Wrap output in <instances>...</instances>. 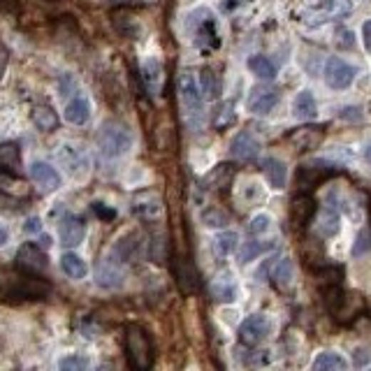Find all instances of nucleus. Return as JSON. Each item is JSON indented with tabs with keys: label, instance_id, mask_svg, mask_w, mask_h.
I'll return each instance as SVG.
<instances>
[{
	"label": "nucleus",
	"instance_id": "37998d69",
	"mask_svg": "<svg viewBox=\"0 0 371 371\" xmlns=\"http://www.w3.org/2000/svg\"><path fill=\"white\" fill-rule=\"evenodd\" d=\"M93 211H96L102 220H111V218H116V211H114V209H109V207H105V204H102V202H93Z\"/></svg>",
	"mask_w": 371,
	"mask_h": 371
},
{
	"label": "nucleus",
	"instance_id": "a878e982",
	"mask_svg": "<svg viewBox=\"0 0 371 371\" xmlns=\"http://www.w3.org/2000/svg\"><path fill=\"white\" fill-rule=\"evenodd\" d=\"M318 237H325V239H330L334 237L339 232L341 228V216H339V211L337 207H332V204H327L322 211H320V216H318Z\"/></svg>",
	"mask_w": 371,
	"mask_h": 371
},
{
	"label": "nucleus",
	"instance_id": "4be33fe9",
	"mask_svg": "<svg viewBox=\"0 0 371 371\" xmlns=\"http://www.w3.org/2000/svg\"><path fill=\"white\" fill-rule=\"evenodd\" d=\"M59 158H61V163L70 170V174H79L88 167V158H86V153H83V148L77 144L65 142L59 151Z\"/></svg>",
	"mask_w": 371,
	"mask_h": 371
},
{
	"label": "nucleus",
	"instance_id": "20e7f679",
	"mask_svg": "<svg viewBox=\"0 0 371 371\" xmlns=\"http://www.w3.org/2000/svg\"><path fill=\"white\" fill-rule=\"evenodd\" d=\"M179 98L186 116H188V126L200 130L204 126V96L200 91V81L190 72L179 74Z\"/></svg>",
	"mask_w": 371,
	"mask_h": 371
},
{
	"label": "nucleus",
	"instance_id": "9d476101",
	"mask_svg": "<svg viewBox=\"0 0 371 371\" xmlns=\"http://www.w3.org/2000/svg\"><path fill=\"white\" fill-rule=\"evenodd\" d=\"M315 211H318V204L311 198L309 193L295 195L290 202V223L295 230H306L311 225V220L315 218Z\"/></svg>",
	"mask_w": 371,
	"mask_h": 371
},
{
	"label": "nucleus",
	"instance_id": "ddd939ff",
	"mask_svg": "<svg viewBox=\"0 0 371 371\" xmlns=\"http://www.w3.org/2000/svg\"><path fill=\"white\" fill-rule=\"evenodd\" d=\"M86 237V223L79 216H65L59 225V239L65 248H77Z\"/></svg>",
	"mask_w": 371,
	"mask_h": 371
},
{
	"label": "nucleus",
	"instance_id": "1a4fd4ad",
	"mask_svg": "<svg viewBox=\"0 0 371 371\" xmlns=\"http://www.w3.org/2000/svg\"><path fill=\"white\" fill-rule=\"evenodd\" d=\"M322 139H325V130L318 126H302L295 128L293 133H288V144L300 153L315 151L322 144Z\"/></svg>",
	"mask_w": 371,
	"mask_h": 371
},
{
	"label": "nucleus",
	"instance_id": "b1692460",
	"mask_svg": "<svg viewBox=\"0 0 371 371\" xmlns=\"http://www.w3.org/2000/svg\"><path fill=\"white\" fill-rule=\"evenodd\" d=\"M263 172L267 176V181L272 188L281 190L285 186V179H288V167L283 161H278V158H265L263 161Z\"/></svg>",
	"mask_w": 371,
	"mask_h": 371
},
{
	"label": "nucleus",
	"instance_id": "a19ab883",
	"mask_svg": "<svg viewBox=\"0 0 371 371\" xmlns=\"http://www.w3.org/2000/svg\"><path fill=\"white\" fill-rule=\"evenodd\" d=\"M334 37H337V44L341 46V49H350V46L355 44V35H352V31H348V28H343V26L337 28Z\"/></svg>",
	"mask_w": 371,
	"mask_h": 371
},
{
	"label": "nucleus",
	"instance_id": "8fccbe9b",
	"mask_svg": "<svg viewBox=\"0 0 371 371\" xmlns=\"http://www.w3.org/2000/svg\"><path fill=\"white\" fill-rule=\"evenodd\" d=\"M365 161L371 165V144H367V148H365Z\"/></svg>",
	"mask_w": 371,
	"mask_h": 371
},
{
	"label": "nucleus",
	"instance_id": "c85d7f7f",
	"mask_svg": "<svg viewBox=\"0 0 371 371\" xmlns=\"http://www.w3.org/2000/svg\"><path fill=\"white\" fill-rule=\"evenodd\" d=\"M293 114L302 121H311L318 114V105H315V98L311 91H300L293 100Z\"/></svg>",
	"mask_w": 371,
	"mask_h": 371
},
{
	"label": "nucleus",
	"instance_id": "a18cd8bd",
	"mask_svg": "<svg viewBox=\"0 0 371 371\" xmlns=\"http://www.w3.org/2000/svg\"><path fill=\"white\" fill-rule=\"evenodd\" d=\"M362 40H365V49L371 54V19L369 21H365V26H362Z\"/></svg>",
	"mask_w": 371,
	"mask_h": 371
},
{
	"label": "nucleus",
	"instance_id": "a211bd4d",
	"mask_svg": "<svg viewBox=\"0 0 371 371\" xmlns=\"http://www.w3.org/2000/svg\"><path fill=\"white\" fill-rule=\"evenodd\" d=\"M96 281L102 288H107V290H114V288L123 285V269H121L118 260H114L111 255L102 260L100 267H98V272H96Z\"/></svg>",
	"mask_w": 371,
	"mask_h": 371
},
{
	"label": "nucleus",
	"instance_id": "603ef678",
	"mask_svg": "<svg viewBox=\"0 0 371 371\" xmlns=\"http://www.w3.org/2000/svg\"><path fill=\"white\" fill-rule=\"evenodd\" d=\"M369 213H371V207H369Z\"/></svg>",
	"mask_w": 371,
	"mask_h": 371
},
{
	"label": "nucleus",
	"instance_id": "39448f33",
	"mask_svg": "<svg viewBox=\"0 0 371 371\" xmlns=\"http://www.w3.org/2000/svg\"><path fill=\"white\" fill-rule=\"evenodd\" d=\"M186 28L193 33V40L198 46L213 49L218 46V33H216V19L209 7H195L186 19Z\"/></svg>",
	"mask_w": 371,
	"mask_h": 371
},
{
	"label": "nucleus",
	"instance_id": "f3484780",
	"mask_svg": "<svg viewBox=\"0 0 371 371\" xmlns=\"http://www.w3.org/2000/svg\"><path fill=\"white\" fill-rule=\"evenodd\" d=\"M230 153L235 156L237 161H241V163L253 161V158H258V153H260V142H258V137H255L253 133H248V130H244V133H239L235 139H232Z\"/></svg>",
	"mask_w": 371,
	"mask_h": 371
},
{
	"label": "nucleus",
	"instance_id": "2f4dec72",
	"mask_svg": "<svg viewBox=\"0 0 371 371\" xmlns=\"http://www.w3.org/2000/svg\"><path fill=\"white\" fill-rule=\"evenodd\" d=\"M248 70L255 74L258 79H265V81H272L276 79V65L267 59V56H250L248 59Z\"/></svg>",
	"mask_w": 371,
	"mask_h": 371
},
{
	"label": "nucleus",
	"instance_id": "ea45409f",
	"mask_svg": "<svg viewBox=\"0 0 371 371\" xmlns=\"http://www.w3.org/2000/svg\"><path fill=\"white\" fill-rule=\"evenodd\" d=\"M260 253H263V246H260L258 241H246L244 248H241V253H239V263L246 265V263H250V260H255Z\"/></svg>",
	"mask_w": 371,
	"mask_h": 371
},
{
	"label": "nucleus",
	"instance_id": "6ab92c4d",
	"mask_svg": "<svg viewBox=\"0 0 371 371\" xmlns=\"http://www.w3.org/2000/svg\"><path fill=\"white\" fill-rule=\"evenodd\" d=\"M133 211L137 213L139 218L144 220H153L161 216L163 211V202L158 198V193L153 190H144V193H137L135 200H133Z\"/></svg>",
	"mask_w": 371,
	"mask_h": 371
},
{
	"label": "nucleus",
	"instance_id": "e433bc0d",
	"mask_svg": "<svg viewBox=\"0 0 371 371\" xmlns=\"http://www.w3.org/2000/svg\"><path fill=\"white\" fill-rule=\"evenodd\" d=\"M24 190V183L14 179L12 174H7V172H0V193H5V195H19Z\"/></svg>",
	"mask_w": 371,
	"mask_h": 371
},
{
	"label": "nucleus",
	"instance_id": "dca6fc26",
	"mask_svg": "<svg viewBox=\"0 0 371 371\" xmlns=\"http://www.w3.org/2000/svg\"><path fill=\"white\" fill-rule=\"evenodd\" d=\"M16 265L21 269H28V272H44L46 269V253L37 246V244H24L16 250Z\"/></svg>",
	"mask_w": 371,
	"mask_h": 371
},
{
	"label": "nucleus",
	"instance_id": "7ed1b4c3",
	"mask_svg": "<svg viewBox=\"0 0 371 371\" xmlns=\"http://www.w3.org/2000/svg\"><path fill=\"white\" fill-rule=\"evenodd\" d=\"M126 355L130 367H135L139 371H146L153 367V343L151 337L142 330L139 325H128L126 327Z\"/></svg>",
	"mask_w": 371,
	"mask_h": 371
},
{
	"label": "nucleus",
	"instance_id": "9b49d317",
	"mask_svg": "<svg viewBox=\"0 0 371 371\" xmlns=\"http://www.w3.org/2000/svg\"><path fill=\"white\" fill-rule=\"evenodd\" d=\"M31 179H33L37 186H40L42 193H54V190H59L61 183H63L59 170H56L54 165L44 163V161H33V163H31Z\"/></svg>",
	"mask_w": 371,
	"mask_h": 371
},
{
	"label": "nucleus",
	"instance_id": "c9c22d12",
	"mask_svg": "<svg viewBox=\"0 0 371 371\" xmlns=\"http://www.w3.org/2000/svg\"><path fill=\"white\" fill-rule=\"evenodd\" d=\"M88 367H91L88 357H81V355H65V357L59 360V369L61 371H83Z\"/></svg>",
	"mask_w": 371,
	"mask_h": 371
},
{
	"label": "nucleus",
	"instance_id": "72a5a7b5",
	"mask_svg": "<svg viewBox=\"0 0 371 371\" xmlns=\"http://www.w3.org/2000/svg\"><path fill=\"white\" fill-rule=\"evenodd\" d=\"M0 163L7 167H16L21 163V146L16 142H5L0 144Z\"/></svg>",
	"mask_w": 371,
	"mask_h": 371
},
{
	"label": "nucleus",
	"instance_id": "aec40b11",
	"mask_svg": "<svg viewBox=\"0 0 371 371\" xmlns=\"http://www.w3.org/2000/svg\"><path fill=\"white\" fill-rule=\"evenodd\" d=\"M232 179H235V165L230 163H218L216 167H211V170L204 174V188L209 190H228Z\"/></svg>",
	"mask_w": 371,
	"mask_h": 371
},
{
	"label": "nucleus",
	"instance_id": "393cba45",
	"mask_svg": "<svg viewBox=\"0 0 371 371\" xmlns=\"http://www.w3.org/2000/svg\"><path fill=\"white\" fill-rule=\"evenodd\" d=\"M61 269L65 272V276L74 278V281H81V278H86L88 274V265L83 263V258L74 253V250H65L61 255Z\"/></svg>",
	"mask_w": 371,
	"mask_h": 371
},
{
	"label": "nucleus",
	"instance_id": "5701e85b",
	"mask_svg": "<svg viewBox=\"0 0 371 371\" xmlns=\"http://www.w3.org/2000/svg\"><path fill=\"white\" fill-rule=\"evenodd\" d=\"M63 116L68 123L72 126H83V123H88V118H91V102L83 98V96H77L74 100H70L68 105H65V111H63Z\"/></svg>",
	"mask_w": 371,
	"mask_h": 371
},
{
	"label": "nucleus",
	"instance_id": "bb28decb",
	"mask_svg": "<svg viewBox=\"0 0 371 371\" xmlns=\"http://www.w3.org/2000/svg\"><path fill=\"white\" fill-rule=\"evenodd\" d=\"M200 91L204 100H218L223 93L220 74H216L213 68H202L200 70Z\"/></svg>",
	"mask_w": 371,
	"mask_h": 371
},
{
	"label": "nucleus",
	"instance_id": "6e6552de",
	"mask_svg": "<svg viewBox=\"0 0 371 371\" xmlns=\"http://www.w3.org/2000/svg\"><path fill=\"white\" fill-rule=\"evenodd\" d=\"M172 274H174V281L179 285V290L190 297L200 290V278H198V272H195L193 263L186 255H174L172 260Z\"/></svg>",
	"mask_w": 371,
	"mask_h": 371
},
{
	"label": "nucleus",
	"instance_id": "f257e3e1",
	"mask_svg": "<svg viewBox=\"0 0 371 371\" xmlns=\"http://www.w3.org/2000/svg\"><path fill=\"white\" fill-rule=\"evenodd\" d=\"M5 295L16 297V300H46L51 295V283L35 272L24 269V272L5 278Z\"/></svg>",
	"mask_w": 371,
	"mask_h": 371
},
{
	"label": "nucleus",
	"instance_id": "de8ad7c7",
	"mask_svg": "<svg viewBox=\"0 0 371 371\" xmlns=\"http://www.w3.org/2000/svg\"><path fill=\"white\" fill-rule=\"evenodd\" d=\"M241 3H244V0H223L220 9H223V12H232V9H237Z\"/></svg>",
	"mask_w": 371,
	"mask_h": 371
},
{
	"label": "nucleus",
	"instance_id": "423d86ee",
	"mask_svg": "<svg viewBox=\"0 0 371 371\" xmlns=\"http://www.w3.org/2000/svg\"><path fill=\"white\" fill-rule=\"evenodd\" d=\"M325 306L337 320L348 322L365 309V302H362L360 295H348L346 290H341L339 283H334L325 288Z\"/></svg>",
	"mask_w": 371,
	"mask_h": 371
},
{
	"label": "nucleus",
	"instance_id": "c03bdc74",
	"mask_svg": "<svg viewBox=\"0 0 371 371\" xmlns=\"http://www.w3.org/2000/svg\"><path fill=\"white\" fill-rule=\"evenodd\" d=\"M24 230L28 232V235H40V232H42V220L37 218V216H31V218L26 220Z\"/></svg>",
	"mask_w": 371,
	"mask_h": 371
},
{
	"label": "nucleus",
	"instance_id": "79ce46f5",
	"mask_svg": "<svg viewBox=\"0 0 371 371\" xmlns=\"http://www.w3.org/2000/svg\"><path fill=\"white\" fill-rule=\"evenodd\" d=\"M362 109L360 107H346V109H341L339 111V118L343 121H352V123H357V121H362Z\"/></svg>",
	"mask_w": 371,
	"mask_h": 371
},
{
	"label": "nucleus",
	"instance_id": "3c124183",
	"mask_svg": "<svg viewBox=\"0 0 371 371\" xmlns=\"http://www.w3.org/2000/svg\"><path fill=\"white\" fill-rule=\"evenodd\" d=\"M142 3H151V0H142Z\"/></svg>",
	"mask_w": 371,
	"mask_h": 371
},
{
	"label": "nucleus",
	"instance_id": "4c0bfd02",
	"mask_svg": "<svg viewBox=\"0 0 371 371\" xmlns=\"http://www.w3.org/2000/svg\"><path fill=\"white\" fill-rule=\"evenodd\" d=\"M272 228V218L267 216V213H255L253 218H250V223H248V232L250 235H265V232Z\"/></svg>",
	"mask_w": 371,
	"mask_h": 371
},
{
	"label": "nucleus",
	"instance_id": "473e14b6",
	"mask_svg": "<svg viewBox=\"0 0 371 371\" xmlns=\"http://www.w3.org/2000/svg\"><path fill=\"white\" fill-rule=\"evenodd\" d=\"M237 246H239V235L232 230L218 232V235L213 237V250H216L218 258H228L230 253H235Z\"/></svg>",
	"mask_w": 371,
	"mask_h": 371
},
{
	"label": "nucleus",
	"instance_id": "2eb2a0df",
	"mask_svg": "<svg viewBox=\"0 0 371 371\" xmlns=\"http://www.w3.org/2000/svg\"><path fill=\"white\" fill-rule=\"evenodd\" d=\"M278 105V93L274 88H265V86H255L250 88L248 93V100H246V107L248 111H253V114H269L274 107Z\"/></svg>",
	"mask_w": 371,
	"mask_h": 371
},
{
	"label": "nucleus",
	"instance_id": "cd10ccee",
	"mask_svg": "<svg viewBox=\"0 0 371 371\" xmlns=\"http://www.w3.org/2000/svg\"><path fill=\"white\" fill-rule=\"evenodd\" d=\"M272 281L281 293H288L295 283V269L293 263L288 258H281L278 263L272 267Z\"/></svg>",
	"mask_w": 371,
	"mask_h": 371
},
{
	"label": "nucleus",
	"instance_id": "58836bf2",
	"mask_svg": "<svg viewBox=\"0 0 371 371\" xmlns=\"http://www.w3.org/2000/svg\"><path fill=\"white\" fill-rule=\"evenodd\" d=\"M367 250H371V230H360L352 244V255H365Z\"/></svg>",
	"mask_w": 371,
	"mask_h": 371
},
{
	"label": "nucleus",
	"instance_id": "f8f14e48",
	"mask_svg": "<svg viewBox=\"0 0 371 371\" xmlns=\"http://www.w3.org/2000/svg\"><path fill=\"white\" fill-rule=\"evenodd\" d=\"M267 330H269L267 315L265 313H253L239 325V339H241V343H246V346H255V343H260L265 339Z\"/></svg>",
	"mask_w": 371,
	"mask_h": 371
},
{
	"label": "nucleus",
	"instance_id": "4468645a",
	"mask_svg": "<svg viewBox=\"0 0 371 371\" xmlns=\"http://www.w3.org/2000/svg\"><path fill=\"white\" fill-rule=\"evenodd\" d=\"M237 293H239L237 281H235V276H232L230 272H218L216 276L211 278V283H209L211 300L230 304V302L237 300Z\"/></svg>",
	"mask_w": 371,
	"mask_h": 371
},
{
	"label": "nucleus",
	"instance_id": "f704fd0d",
	"mask_svg": "<svg viewBox=\"0 0 371 371\" xmlns=\"http://www.w3.org/2000/svg\"><path fill=\"white\" fill-rule=\"evenodd\" d=\"M202 223L207 228H223V225H228V213L216 207H209L202 211Z\"/></svg>",
	"mask_w": 371,
	"mask_h": 371
},
{
	"label": "nucleus",
	"instance_id": "412c9836",
	"mask_svg": "<svg viewBox=\"0 0 371 371\" xmlns=\"http://www.w3.org/2000/svg\"><path fill=\"white\" fill-rule=\"evenodd\" d=\"M142 81L151 96H161L165 74H163V63L158 61L156 56H148V59L142 63Z\"/></svg>",
	"mask_w": 371,
	"mask_h": 371
},
{
	"label": "nucleus",
	"instance_id": "09e8293b",
	"mask_svg": "<svg viewBox=\"0 0 371 371\" xmlns=\"http://www.w3.org/2000/svg\"><path fill=\"white\" fill-rule=\"evenodd\" d=\"M9 241V230L3 225V223H0V246H5Z\"/></svg>",
	"mask_w": 371,
	"mask_h": 371
},
{
	"label": "nucleus",
	"instance_id": "7c9ffc66",
	"mask_svg": "<svg viewBox=\"0 0 371 371\" xmlns=\"http://www.w3.org/2000/svg\"><path fill=\"white\" fill-rule=\"evenodd\" d=\"M33 123L37 126V130H42V133H51L59 126V114L54 111V107L49 105H37L33 109Z\"/></svg>",
	"mask_w": 371,
	"mask_h": 371
},
{
	"label": "nucleus",
	"instance_id": "c756f323",
	"mask_svg": "<svg viewBox=\"0 0 371 371\" xmlns=\"http://www.w3.org/2000/svg\"><path fill=\"white\" fill-rule=\"evenodd\" d=\"M311 367H313L315 371H332V369L346 371V369H348V360L341 357L339 352H334V350H325V352H320V355L313 360Z\"/></svg>",
	"mask_w": 371,
	"mask_h": 371
},
{
	"label": "nucleus",
	"instance_id": "f03ea898",
	"mask_svg": "<svg viewBox=\"0 0 371 371\" xmlns=\"http://www.w3.org/2000/svg\"><path fill=\"white\" fill-rule=\"evenodd\" d=\"M98 148L105 158H121L133 148V133L121 121H107L98 133Z\"/></svg>",
	"mask_w": 371,
	"mask_h": 371
},
{
	"label": "nucleus",
	"instance_id": "49530a36",
	"mask_svg": "<svg viewBox=\"0 0 371 371\" xmlns=\"http://www.w3.org/2000/svg\"><path fill=\"white\" fill-rule=\"evenodd\" d=\"M7 63H9V54H7V49H0V79L5 77Z\"/></svg>",
	"mask_w": 371,
	"mask_h": 371
},
{
	"label": "nucleus",
	"instance_id": "0eeeda50",
	"mask_svg": "<svg viewBox=\"0 0 371 371\" xmlns=\"http://www.w3.org/2000/svg\"><path fill=\"white\" fill-rule=\"evenodd\" d=\"M355 74H357L355 68H352L348 61L339 59V56H332L327 65H325V83L334 91L348 88L350 83L355 81Z\"/></svg>",
	"mask_w": 371,
	"mask_h": 371
}]
</instances>
